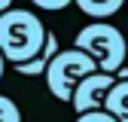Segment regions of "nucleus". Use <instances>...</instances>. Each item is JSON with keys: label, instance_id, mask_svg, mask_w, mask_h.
Instances as JSON below:
<instances>
[{"label": "nucleus", "instance_id": "nucleus-10", "mask_svg": "<svg viewBox=\"0 0 128 122\" xmlns=\"http://www.w3.org/2000/svg\"><path fill=\"white\" fill-rule=\"evenodd\" d=\"M76 122H116L107 110H88V113H76Z\"/></svg>", "mask_w": 128, "mask_h": 122}, {"label": "nucleus", "instance_id": "nucleus-9", "mask_svg": "<svg viewBox=\"0 0 128 122\" xmlns=\"http://www.w3.org/2000/svg\"><path fill=\"white\" fill-rule=\"evenodd\" d=\"M34 6H40L43 12H64L70 6V0H30Z\"/></svg>", "mask_w": 128, "mask_h": 122}, {"label": "nucleus", "instance_id": "nucleus-2", "mask_svg": "<svg viewBox=\"0 0 128 122\" xmlns=\"http://www.w3.org/2000/svg\"><path fill=\"white\" fill-rule=\"evenodd\" d=\"M73 46L82 49L94 61V67L104 70V73L119 70L125 64V55H128V43L122 37V30L113 28L110 22H88L73 37Z\"/></svg>", "mask_w": 128, "mask_h": 122}, {"label": "nucleus", "instance_id": "nucleus-1", "mask_svg": "<svg viewBox=\"0 0 128 122\" xmlns=\"http://www.w3.org/2000/svg\"><path fill=\"white\" fill-rule=\"evenodd\" d=\"M46 40V24L40 22V15L28 9H6L0 12V55L3 61L22 64V61L34 58L43 49Z\"/></svg>", "mask_w": 128, "mask_h": 122}, {"label": "nucleus", "instance_id": "nucleus-6", "mask_svg": "<svg viewBox=\"0 0 128 122\" xmlns=\"http://www.w3.org/2000/svg\"><path fill=\"white\" fill-rule=\"evenodd\" d=\"M101 110H107L116 122H128V80L110 86V92L104 95V107Z\"/></svg>", "mask_w": 128, "mask_h": 122}, {"label": "nucleus", "instance_id": "nucleus-4", "mask_svg": "<svg viewBox=\"0 0 128 122\" xmlns=\"http://www.w3.org/2000/svg\"><path fill=\"white\" fill-rule=\"evenodd\" d=\"M113 82H116V76H113V73L94 70V73L82 76V80L73 86L70 101H67V104H73V110H76V113L101 110V107H104V95L110 92V86H113Z\"/></svg>", "mask_w": 128, "mask_h": 122}, {"label": "nucleus", "instance_id": "nucleus-7", "mask_svg": "<svg viewBox=\"0 0 128 122\" xmlns=\"http://www.w3.org/2000/svg\"><path fill=\"white\" fill-rule=\"evenodd\" d=\"M70 3H76L79 12H86L88 18H94V22H107L110 15H116V12L125 6V0H70Z\"/></svg>", "mask_w": 128, "mask_h": 122}, {"label": "nucleus", "instance_id": "nucleus-3", "mask_svg": "<svg viewBox=\"0 0 128 122\" xmlns=\"http://www.w3.org/2000/svg\"><path fill=\"white\" fill-rule=\"evenodd\" d=\"M98 67H94V61L82 52V49H76V46H70V49H58L52 55V61L46 64L43 76H46V86H49V92L67 104L70 101V92L73 86L82 80V76L94 73Z\"/></svg>", "mask_w": 128, "mask_h": 122}, {"label": "nucleus", "instance_id": "nucleus-11", "mask_svg": "<svg viewBox=\"0 0 128 122\" xmlns=\"http://www.w3.org/2000/svg\"><path fill=\"white\" fill-rule=\"evenodd\" d=\"M9 6H12V0H0V12H6Z\"/></svg>", "mask_w": 128, "mask_h": 122}, {"label": "nucleus", "instance_id": "nucleus-12", "mask_svg": "<svg viewBox=\"0 0 128 122\" xmlns=\"http://www.w3.org/2000/svg\"><path fill=\"white\" fill-rule=\"evenodd\" d=\"M3 67H6V61H3V55H0V80H3Z\"/></svg>", "mask_w": 128, "mask_h": 122}, {"label": "nucleus", "instance_id": "nucleus-13", "mask_svg": "<svg viewBox=\"0 0 128 122\" xmlns=\"http://www.w3.org/2000/svg\"><path fill=\"white\" fill-rule=\"evenodd\" d=\"M125 6H128V0H125Z\"/></svg>", "mask_w": 128, "mask_h": 122}, {"label": "nucleus", "instance_id": "nucleus-8", "mask_svg": "<svg viewBox=\"0 0 128 122\" xmlns=\"http://www.w3.org/2000/svg\"><path fill=\"white\" fill-rule=\"evenodd\" d=\"M0 122H22V110L12 98L0 95Z\"/></svg>", "mask_w": 128, "mask_h": 122}, {"label": "nucleus", "instance_id": "nucleus-5", "mask_svg": "<svg viewBox=\"0 0 128 122\" xmlns=\"http://www.w3.org/2000/svg\"><path fill=\"white\" fill-rule=\"evenodd\" d=\"M61 49L58 46V37L52 34V30H46V40H43V49L34 55V58H28V61H22V64H15V73H22V76H40L43 70H46V64L52 61V55Z\"/></svg>", "mask_w": 128, "mask_h": 122}]
</instances>
